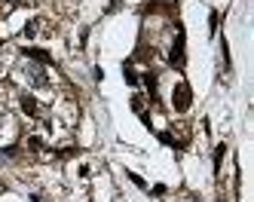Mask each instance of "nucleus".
I'll list each match as a JSON object with an SVG mask.
<instances>
[{
  "label": "nucleus",
  "instance_id": "obj_1",
  "mask_svg": "<svg viewBox=\"0 0 254 202\" xmlns=\"http://www.w3.org/2000/svg\"><path fill=\"white\" fill-rule=\"evenodd\" d=\"M190 101H193L190 86H187V83H178V86H175V92H172V107L178 110V114H184V110L190 107Z\"/></svg>",
  "mask_w": 254,
  "mask_h": 202
},
{
  "label": "nucleus",
  "instance_id": "obj_2",
  "mask_svg": "<svg viewBox=\"0 0 254 202\" xmlns=\"http://www.w3.org/2000/svg\"><path fill=\"white\" fill-rule=\"evenodd\" d=\"M169 62H172V67H184V62H187V59H184V31L175 37V46H172Z\"/></svg>",
  "mask_w": 254,
  "mask_h": 202
},
{
  "label": "nucleus",
  "instance_id": "obj_3",
  "mask_svg": "<svg viewBox=\"0 0 254 202\" xmlns=\"http://www.w3.org/2000/svg\"><path fill=\"white\" fill-rule=\"evenodd\" d=\"M25 55H28V59H34V62H40V65H52V55H46L43 49L28 46V49H25Z\"/></svg>",
  "mask_w": 254,
  "mask_h": 202
},
{
  "label": "nucleus",
  "instance_id": "obj_4",
  "mask_svg": "<svg viewBox=\"0 0 254 202\" xmlns=\"http://www.w3.org/2000/svg\"><path fill=\"white\" fill-rule=\"evenodd\" d=\"M22 110H25L28 117H37V114H40V104L34 101L31 95H22Z\"/></svg>",
  "mask_w": 254,
  "mask_h": 202
},
{
  "label": "nucleus",
  "instance_id": "obj_5",
  "mask_svg": "<svg viewBox=\"0 0 254 202\" xmlns=\"http://www.w3.org/2000/svg\"><path fill=\"white\" fill-rule=\"evenodd\" d=\"M144 86H147L150 98H156V73H144Z\"/></svg>",
  "mask_w": 254,
  "mask_h": 202
},
{
  "label": "nucleus",
  "instance_id": "obj_6",
  "mask_svg": "<svg viewBox=\"0 0 254 202\" xmlns=\"http://www.w3.org/2000/svg\"><path fill=\"white\" fill-rule=\"evenodd\" d=\"M123 70H126V83H129V86H135V83H138V77H135V70H132L129 65H126Z\"/></svg>",
  "mask_w": 254,
  "mask_h": 202
},
{
  "label": "nucleus",
  "instance_id": "obj_7",
  "mask_svg": "<svg viewBox=\"0 0 254 202\" xmlns=\"http://www.w3.org/2000/svg\"><path fill=\"white\" fill-rule=\"evenodd\" d=\"M37 34V22H31V25H25V37H34Z\"/></svg>",
  "mask_w": 254,
  "mask_h": 202
},
{
  "label": "nucleus",
  "instance_id": "obj_8",
  "mask_svg": "<svg viewBox=\"0 0 254 202\" xmlns=\"http://www.w3.org/2000/svg\"><path fill=\"white\" fill-rule=\"evenodd\" d=\"M224 150H227V147L221 144V147H217V153H214V165H221V159H224Z\"/></svg>",
  "mask_w": 254,
  "mask_h": 202
},
{
  "label": "nucleus",
  "instance_id": "obj_9",
  "mask_svg": "<svg viewBox=\"0 0 254 202\" xmlns=\"http://www.w3.org/2000/svg\"><path fill=\"white\" fill-rule=\"evenodd\" d=\"M28 147H31V150H40L43 141H40V138H31V141H28Z\"/></svg>",
  "mask_w": 254,
  "mask_h": 202
}]
</instances>
